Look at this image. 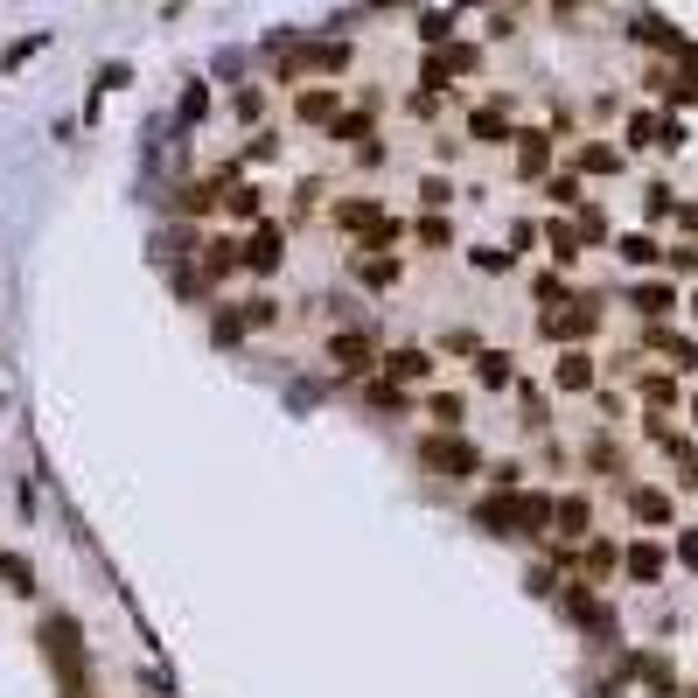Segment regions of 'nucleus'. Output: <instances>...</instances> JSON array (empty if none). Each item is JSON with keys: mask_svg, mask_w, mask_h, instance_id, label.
Listing matches in <instances>:
<instances>
[{"mask_svg": "<svg viewBox=\"0 0 698 698\" xmlns=\"http://www.w3.org/2000/svg\"><path fill=\"white\" fill-rule=\"evenodd\" d=\"M328 224L343 230V238H356V252H399L405 245V217H392L377 196H335Z\"/></svg>", "mask_w": 698, "mask_h": 698, "instance_id": "1", "label": "nucleus"}, {"mask_svg": "<svg viewBox=\"0 0 698 698\" xmlns=\"http://www.w3.org/2000/svg\"><path fill=\"white\" fill-rule=\"evenodd\" d=\"M273 57H279V85H335L350 63H356V49L350 42H273Z\"/></svg>", "mask_w": 698, "mask_h": 698, "instance_id": "2", "label": "nucleus"}, {"mask_svg": "<svg viewBox=\"0 0 698 698\" xmlns=\"http://www.w3.org/2000/svg\"><path fill=\"white\" fill-rule=\"evenodd\" d=\"M482 70V49L475 42H448V49H426L420 63V91H441V98H461V77Z\"/></svg>", "mask_w": 698, "mask_h": 698, "instance_id": "3", "label": "nucleus"}, {"mask_svg": "<svg viewBox=\"0 0 698 698\" xmlns=\"http://www.w3.org/2000/svg\"><path fill=\"white\" fill-rule=\"evenodd\" d=\"M328 371H335V384H371V371H377L371 328H335L328 335Z\"/></svg>", "mask_w": 698, "mask_h": 698, "instance_id": "4", "label": "nucleus"}, {"mask_svg": "<svg viewBox=\"0 0 698 698\" xmlns=\"http://www.w3.org/2000/svg\"><path fill=\"white\" fill-rule=\"evenodd\" d=\"M203 258H196V287H224V279H238L245 273V238H238V230H210V238H203L196 245Z\"/></svg>", "mask_w": 698, "mask_h": 698, "instance_id": "5", "label": "nucleus"}, {"mask_svg": "<svg viewBox=\"0 0 698 698\" xmlns=\"http://www.w3.org/2000/svg\"><path fill=\"white\" fill-rule=\"evenodd\" d=\"M420 461H426L433 475H454V482L482 475V454H475L469 433H426V441H420Z\"/></svg>", "mask_w": 698, "mask_h": 698, "instance_id": "6", "label": "nucleus"}, {"mask_svg": "<svg viewBox=\"0 0 698 698\" xmlns=\"http://www.w3.org/2000/svg\"><path fill=\"white\" fill-rule=\"evenodd\" d=\"M287 245H294V230L279 224V217H266V224L245 238V273H252V279H279V273H287Z\"/></svg>", "mask_w": 698, "mask_h": 698, "instance_id": "7", "label": "nucleus"}, {"mask_svg": "<svg viewBox=\"0 0 698 698\" xmlns=\"http://www.w3.org/2000/svg\"><path fill=\"white\" fill-rule=\"evenodd\" d=\"M343 266H350V279H356L364 294H399V287H405V258H399V252H350Z\"/></svg>", "mask_w": 698, "mask_h": 698, "instance_id": "8", "label": "nucleus"}, {"mask_svg": "<svg viewBox=\"0 0 698 698\" xmlns=\"http://www.w3.org/2000/svg\"><path fill=\"white\" fill-rule=\"evenodd\" d=\"M343 106H350V98H343V85H301L287 112H294V126H307V134H328Z\"/></svg>", "mask_w": 698, "mask_h": 698, "instance_id": "9", "label": "nucleus"}, {"mask_svg": "<svg viewBox=\"0 0 698 698\" xmlns=\"http://www.w3.org/2000/svg\"><path fill=\"white\" fill-rule=\"evenodd\" d=\"M433 364H441V356H433L426 343H399V350H384V356H377V377H392L399 392H412V384H426V377H433Z\"/></svg>", "mask_w": 698, "mask_h": 698, "instance_id": "10", "label": "nucleus"}, {"mask_svg": "<svg viewBox=\"0 0 698 698\" xmlns=\"http://www.w3.org/2000/svg\"><path fill=\"white\" fill-rule=\"evenodd\" d=\"M217 217H224V224H252V230H258V224L273 217V210H266V183H252V175H238V183L224 189Z\"/></svg>", "mask_w": 698, "mask_h": 698, "instance_id": "11", "label": "nucleus"}, {"mask_svg": "<svg viewBox=\"0 0 698 698\" xmlns=\"http://www.w3.org/2000/svg\"><path fill=\"white\" fill-rule=\"evenodd\" d=\"M42 636H49V657H57V670L70 678V698H91V685H85V650H77V629H70V622H49Z\"/></svg>", "mask_w": 698, "mask_h": 698, "instance_id": "12", "label": "nucleus"}, {"mask_svg": "<svg viewBox=\"0 0 698 698\" xmlns=\"http://www.w3.org/2000/svg\"><path fill=\"white\" fill-rule=\"evenodd\" d=\"M469 140H482V147H510L517 134H510V98H482V106L469 112Z\"/></svg>", "mask_w": 698, "mask_h": 698, "instance_id": "13", "label": "nucleus"}, {"mask_svg": "<svg viewBox=\"0 0 698 698\" xmlns=\"http://www.w3.org/2000/svg\"><path fill=\"white\" fill-rule=\"evenodd\" d=\"M517 183H545V175H552V134H538V126H531V134H517Z\"/></svg>", "mask_w": 698, "mask_h": 698, "instance_id": "14", "label": "nucleus"}, {"mask_svg": "<svg viewBox=\"0 0 698 698\" xmlns=\"http://www.w3.org/2000/svg\"><path fill=\"white\" fill-rule=\"evenodd\" d=\"M335 154H350V147H364V140H377V119L371 112H356V106H343V112H335V126H328V134H322Z\"/></svg>", "mask_w": 698, "mask_h": 698, "instance_id": "15", "label": "nucleus"}, {"mask_svg": "<svg viewBox=\"0 0 698 698\" xmlns=\"http://www.w3.org/2000/svg\"><path fill=\"white\" fill-rule=\"evenodd\" d=\"M315 217H328V183H322V175H301L294 203H287V230L294 224H315Z\"/></svg>", "mask_w": 698, "mask_h": 698, "instance_id": "16", "label": "nucleus"}, {"mask_svg": "<svg viewBox=\"0 0 698 698\" xmlns=\"http://www.w3.org/2000/svg\"><path fill=\"white\" fill-rule=\"evenodd\" d=\"M412 196H420V217H448L454 210V175L448 168H426L420 183H412Z\"/></svg>", "mask_w": 698, "mask_h": 698, "instance_id": "17", "label": "nucleus"}, {"mask_svg": "<svg viewBox=\"0 0 698 698\" xmlns=\"http://www.w3.org/2000/svg\"><path fill=\"white\" fill-rule=\"evenodd\" d=\"M552 524H559L566 545H573V538H587V531H593V503L580 497V489H573V497H552Z\"/></svg>", "mask_w": 698, "mask_h": 698, "instance_id": "18", "label": "nucleus"}, {"mask_svg": "<svg viewBox=\"0 0 698 698\" xmlns=\"http://www.w3.org/2000/svg\"><path fill=\"white\" fill-rule=\"evenodd\" d=\"M475 384L482 392H517V356L510 350H482L475 356Z\"/></svg>", "mask_w": 698, "mask_h": 698, "instance_id": "19", "label": "nucleus"}, {"mask_svg": "<svg viewBox=\"0 0 698 698\" xmlns=\"http://www.w3.org/2000/svg\"><path fill=\"white\" fill-rule=\"evenodd\" d=\"M230 307H238L245 335H266V328H279V322H287V307H279L273 294H245V301H230Z\"/></svg>", "mask_w": 698, "mask_h": 698, "instance_id": "20", "label": "nucleus"}, {"mask_svg": "<svg viewBox=\"0 0 698 698\" xmlns=\"http://www.w3.org/2000/svg\"><path fill=\"white\" fill-rule=\"evenodd\" d=\"M426 420H433V433H461V426H469V399H461V392H433Z\"/></svg>", "mask_w": 698, "mask_h": 698, "instance_id": "21", "label": "nucleus"}, {"mask_svg": "<svg viewBox=\"0 0 698 698\" xmlns=\"http://www.w3.org/2000/svg\"><path fill=\"white\" fill-rule=\"evenodd\" d=\"M266 106H273V98H266V85H238V91H230V119H238V126H252V134L266 126Z\"/></svg>", "mask_w": 698, "mask_h": 698, "instance_id": "22", "label": "nucleus"}, {"mask_svg": "<svg viewBox=\"0 0 698 698\" xmlns=\"http://www.w3.org/2000/svg\"><path fill=\"white\" fill-rule=\"evenodd\" d=\"M405 238L420 245V252H454V224H448V217H412Z\"/></svg>", "mask_w": 698, "mask_h": 698, "instance_id": "23", "label": "nucleus"}, {"mask_svg": "<svg viewBox=\"0 0 698 698\" xmlns=\"http://www.w3.org/2000/svg\"><path fill=\"white\" fill-rule=\"evenodd\" d=\"M552 384H559V392H587V384H593V356L587 350H566L559 364H552Z\"/></svg>", "mask_w": 698, "mask_h": 698, "instance_id": "24", "label": "nucleus"}, {"mask_svg": "<svg viewBox=\"0 0 698 698\" xmlns=\"http://www.w3.org/2000/svg\"><path fill=\"white\" fill-rule=\"evenodd\" d=\"M230 161H238V168H273L279 161V134H273V126H258V134L245 140V154H230Z\"/></svg>", "mask_w": 698, "mask_h": 698, "instance_id": "25", "label": "nucleus"}, {"mask_svg": "<svg viewBox=\"0 0 698 698\" xmlns=\"http://www.w3.org/2000/svg\"><path fill=\"white\" fill-rule=\"evenodd\" d=\"M573 168H580V175H622V154H615L608 140H587V147L573 154Z\"/></svg>", "mask_w": 698, "mask_h": 698, "instance_id": "26", "label": "nucleus"}, {"mask_svg": "<svg viewBox=\"0 0 698 698\" xmlns=\"http://www.w3.org/2000/svg\"><path fill=\"white\" fill-rule=\"evenodd\" d=\"M629 301H636V315H650V322H663V315H670V307H678V294H670V287H663V279H642V287H636Z\"/></svg>", "mask_w": 698, "mask_h": 698, "instance_id": "27", "label": "nucleus"}, {"mask_svg": "<svg viewBox=\"0 0 698 698\" xmlns=\"http://www.w3.org/2000/svg\"><path fill=\"white\" fill-rule=\"evenodd\" d=\"M615 566H629V580H657V573H663V552L650 545V538H636V545L615 559Z\"/></svg>", "mask_w": 698, "mask_h": 698, "instance_id": "28", "label": "nucleus"}, {"mask_svg": "<svg viewBox=\"0 0 698 698\" xmlns=\"http://www.w3.org/2000/svg\"><path fill=\"white\" fill-rule=\"evenodd\" d=\"M364 392H371V405H377V412H399V420H405V412H412V392H399V384H392V377H371V384H364Z\"/></svg>", "mask_w": 698, "mask_h": 698, "instance_id": "29", "label": "nucleus"}, {"mask_svg": "<svg viewBox=\"0 0 698 698\" xmlns=\"http://www.w3.org/2000/svg\"><path fill=\"white\" fill-rule=\"evenodd\" d=\"M475 517H482V524H489V531H497V538H517V517H510V497H482V503H475Z\"/></svg>", "mask_w": 698, "mask_h": 698, "instance_id": "30", "label": "nucleus"}, {"mask_svg": "<svg viewBox=\"0 0 698 698\" xmlns=\"http://www.w3.org/2000/svg\"><path fill=\"white\" fill-rule=\"evenodd\" d=\"M384 161H392V140H384V134L364 140V147H350V168H356V175H377Z\"/></svg>", "mask_w": 698, "mask_h": 698, "instance_id": "31", "label": "nucleus"}, {"mask_svg": "<svg viewBox=\"0 0 698 698\" xmlns=\"http://www.w3.org/2000/svg\"><path fill=\"white\" fill-rule=\"evenodd\" d=\"M545 196L559 203V210H580V203H587V196H580V175H573V168H566V175H545Z\"/></svg>", "mask_w": 698, "mask_h": 698, "instance_id": "32", "label": "nucleus"}, {"mask_svg": "<svg viewBox=\"0 0 698 698\" xmlns=\"http://www.w3.org/2000/svg\"><path fill=\"white\" fill-rule=\"evenodd\" d=\"M545 245H552V266H573V258H580L573 224H545Z\"/></svg>", "mask_w": 698, "mask_h": 698, "instance_id": "33", "label": "nucleus"}, {"mask_svg": "<svg viewBox=\"0 0 698 698\" xmlns=\"http://www.w3.org/2000/svg\"><path fill=\"white\" fill-rule=\"evenodd\" d=\"M615 258H629V266H657V238L629 230V238H615Z\"/></svg>", "mask_w": 698, "mask_h": 698, "instance_id": "34", "label": "nucleus"}, {"mask_svg": "<svg viewBox=\"0 0 698 698\" xmlns=\"http://www.w3.org/2000/svg\"><path fill=\"white\" fill-rule=\"evenodd\" d=\"M629 510L642 517V524H663V517H670V497H663V489H636Z\"/></svg>", "mask_w": 698, "mask_h": 698, "instance_id": "35", "label": "nucleus"}, {"mask_svg": "<svg viewBox=\"0 0 698 698\" xmlns=\"http://www.w3.org/2000/svg\"><path fill=\"white\" fill-rule=\"evenodd\" d=\"M469 266H475V273H489V279H497V273H510V266H517V258H510L503 245H469Z\"/></svg>", "mask_w": 698, "mask_h": 698, "instance_id": "36", "label": "nucleus"}, {"mask_svg": "<svg viewBox=\"0 0 698 698\" xmlns=\"http://www.w3.org/2000/svg\"><path fill=\"white\" fill-rule=\"evenodd\" d=\"M433 356H482V343H475V328H441Z\"/></svg>", "mask_w": 698, "mask_h": 698, "instance_id": "37", "label": "nucleus"}, {"mask_svg": "<svg viewBox=\"0 0 698 698\" xmlns=\"http://www.w3.org/2000/svg\"><path fill=\"white\" fill-rule=\"evenodd\" d=\"M420 42L426 49H448L454 42V14H420Z\"/></svg>", "mask_w": 698, "mask_h": 698, "instance_id": "38", "label": "nucleus"}, {"mask_svg": "<svg viewBox=\"0 0 698 698\" xmlns=\"http://www.w3.org/2000/svg\"><path fill=\"white\" fill-rule=\"evenodd\" d=\"M441 112H448L441 91H412V98H405V119H441Z\"/></svg>", "mask_w": 698, "mask_h": 698, "instance_id": "39", "label": "nucleus"}, {"mask_svg": "<svg viewBox=\"0 0 698 698\" xmlns=\"http://www.w3.org/2000/svg\"><path fill=\"white\" fill-rule=\"evenodd\" d=\"M531 245H538V224H524V217H517V224H510V238H503V252H510V258H524Z\"/></svg>", "mask_w": 698, "mask_h": 698, "instance_id": "40", "label": "nucleus"}, {"mask_svg": "<svg viewBox=\"0 0 698 698\" xmlns=\"http://www.w3.org/2000/svg\"><path fill=\"white\" fill-rule=\"evenodd\" d=\"M217 343H245V322H238V307H217Z\"/></svg>", "mask_w": 698, "mask_h": 698, "instance_id": "41", "label": "nucleus"}, {"mask_svg": "<svg viewBox=\"0 0 698 698\" xmlns=\"http://www.w3.org/2000/svg\"><path fill=\"white\" fill-rule=\"evenodd\" d=\"M531 287H538V301H545V307H566V279L559 273H538Z\"/></svg>", "mask_w": 698, "mask_h": 698, "instance_id": "42", "label": "nucleus"}, {"mask_svg": "<svg viewBox=\"0 0 698 698\" xmlns=\"http://www.w3.org/2000/svg\"><path fill=\"white\" fill-rule=\"evenodd\" d=\"M642 399H650V405H670V399H678V384H670V377H642Z\"/></svg>", "mask_w": 698, "mask_h": 698, "instance_id": "43", "label": "nucleus"}, {"mask_svg": "<svg viewBox=\"0 0 698 698\" xmlns=\"http://www.w3.org/2000/svg\"><path fill=\"white\" fill-rule=\"evenodd\" d=\"M678 559H685V566H698V531H685V538H678Z\"/></svg>", "mask_w": 698, "mask_h": 698, "instance_id": "44", "label": "nucleus"}, {"mask_svg": "<svg viewBox=\"0 0 698 698\" xmlns=\"http://www.w3.org/2000/svg\"><path fill=\"white\" fill-rule=\"evenodd\" d=\"M691 420H698V405H691Z\"/></svg>", "mask_w": 698, "mask_h": 698, "instance_id": "45", "label": "nucleus"}, {"mask_svg": "<svg viewBox=\"0 0 698 698\" xmlns=\"http://www.w3.org/2000/svg\"><path fill=\"white\" fill-rule=\"evenodd\" d=\"M685 698H698V691H685Z\"/></svg>", "mask_w": 698, "mask_h": 698, "instance_id": "46", "label": "nucleus"}]
</instances>
